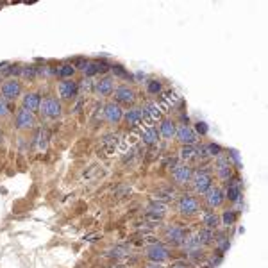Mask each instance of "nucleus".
<instances>
[{
    "instance_id": "ddd939ff",
    "label": "nucleus",
    "mask_w": 268,
    "mask_h": 268,
    "mask_svg": "<svg viewBox=\"0 0 268 268\" xmlns=\"http://www.w3.org/2000/svg\"><path fill=\"white\" fill-rule=\"evenodd\" d=\"M175 140L181 143L182 147L184 145H195L198 140V136L195 134L193 127L182 124V125H177V131H175Z\"/></svg>"
},
{
    "instance_id": "4468645a",
    "label": "nucleus",
    "mask_w": 268,
    "mask_h": 268,
    "mask_svg": "<svg viewBox=\"0 0 268 268\" xmlns=\"http://www.w3.org/2000/svg\"><path fill=\"white\" fill-rule=\"evenodd\" d=\"M115 91V79L109 75L100 77L99 81H95L93 86V93L99 95V97H109L111 93Z\"/></svg>"
},
{
    "instance_id": "20e7f679",
    "label": "nucleus",
    "mask_w": 268,
    "mask_h": 268,
    "mask_svg": "<svg viewBox=\"0 0 268 268\" xmlns=\"http://www.w3.org/2000/svg\"><path fill=\"white\" fill-rule=\"evenodd\" d=\"M192 184L195 193L206 195L213 188V175L209 174V172H197V174H193Z\"/></svg>"
},
{
    "instance_id": "c756f323",
    "label": "nucleus",
    "mask_w": 268,
    "mask_h": 268,
    "mask_svg": "<svg viewBox=\"0 0 268 268\" xmlns=\"http://www.w3.org/2000/svg\"><path fill=\"white\" fill-rule=\"evenodd\" d=\"M179 158H181L182 161H186V163L197 158V148H195V145H184V147L181 148V152H179Z\"/></svg>"
},
{
    "instance_id": "6ab92c4d",
    "label": "nucleus",
    "mask_w": 268,
    "mask_h": 268,
    "mask_svg": "<svg viewBox=\"0 0 268 268\" xmlns=\"http://www.w3.org/2000/svg\"><path fill=\"white\" fill-rule=\"evenodd\" d=\"M140 140L145 145H156L159 142V131L156 125H145L143 131L140 132Z\"/></svg>"
},
{
    "instance_id": "58836bf2",
    "label": "nucleus",
    "mask_w": 268,
    "mask_h": 268,
    "mask_svg": "<svg viewBox=\"0 0 268 268\" xmlns=\"http://www.w3.org/2000/svg\"><path fill=\"white\" fill-rule=\"evenodd\" d=\"M145 268H164L163 265H159V263H148Z\"/></svg>"
},
{
    "instance_id": "e433bc0d",
    "label": "nucleus",
    "mask_w": 268,
    "mask_h": 268,
    "mask_svg": "<svg viewBox=\"0 0 268 268\" xmlns=\"http://www.w3.org/2000/svg\"><path fill=\"white\" fill-rule=\"evenodd\" d=\"M214 243H216V245H218V249L222 252L225 250V249H227V247H229V240H227V238H225V236H220L218 240H216V238H214Z\"/></svg>"
},
{
    "instance_id": "aec40b11",
    "label": "nucleus",
    "mask_w": 268,
    "mask_h": 268,
    "mask_svg": "<svg viewBox=\"0 0 268 268\" xmlns=\"http://www.w3.org/2000/svg\"><path fill=\"white\" fill-rule=\"evenodd\" d=\"M106 70H107V66H106L104 61H86V65L82 66V73H84L88 79H91L93 75Z\"/></svg>"
},
{
    "instance_id": "bb28decb",
    "label": "nucleus",
    "mask_w": 268,
    "mask_h": 268,
    "mask_svg": "<svg viewBox=\"0 0 268 268\" xmlns=\"http://www.w3.org/2000/svg\"><path fill=\"white\" fill-rule=\"evenodd\" d=\"M175 198V192L172 190V188H163V190H158L156 192V195H154V200H158V202H172Z\"/></svg>"
},
{
    "instance_id": "a211bd4d",
    "label": "nucleus",
    "mask_w": 268,
    "mask_h": 268,
    "mask_svg": "<svg viewBox=\"0 0 268 268\" xmlns=\"http://www.w3.org/2000/svg\"><path fill=\"white\" fill-rule=\"evenodd\" d=\"M159 138H164V140H174L175 138V131H177V124H175L172 118H164L159 124Z\"/></svg>"
},
{
    "instance_id": "9b49d317",
    "label": "nucleus",
    "mask_w": 268,
    "mask_h": 268,
    "mask_svg": "<svg viewBox=\"0 0 268 268\" xmlns=\"http://www.w3.org/2000/svg\"><path fill=\"white\" fill-rule=\"evenodd\" d=\"M57 93H59V99L63 100L75 99L77 95H79V82L73 81V79L61 81L59 84H57Z\"/></svg>"
},
{
    "instance_id": "c85d7f7f",
    "label": "nucleus",
    "mask_w": 268,
    "mask_h": 268,
    "mask_svg": "<svg viewBox=\"0 0 268 268\" xmlns=\"http://www.w3.org/2000/svg\"><path fill=\"white\" fill-rule=\"evenodd\" d=\"M197 240H198V243H200V245H209V243H213L214 241V231H211V229H206V227H204V229H200L197 232Z\"/></svg>"
},
{
    "instance_id": "72a5a7b5",
    "label": "nucleus",
    "mask_w": 268,
    "mask_h": 268,
    "mask_svg": "<svg viewBox=\"0 0 268 268\" xmlns=\"http://www.w3.org/2000/svg\"><path fill=\"white\" fill-rule=\"evenodd\" d=\"M107 256L109 257H124V256H127V250L125 249H122V247H116V249H111L109 252H107Z\"/></svg>"
},
{
    "instance_id": "4be33fe9",
    "label": "nucleus",
    "mask_w": 268,
    "mask_h": 268,
    "mask_svg": "<svg viewBox=\"0 0 268 268\" xmlns=\"http://www.w3.org/2000/svg\"><path fill=\"white\" fill-rule=\"evenodd\" d=\"M148 216H152L154 220H161L166 214V204L158 202V200H152V202L147 206Z\"/></svg>"
},
{
    "instance_id": "2eb2a0df",
    "label": "nucleus",
    "mask_w": 268,
    "mask_h": 268,
    "mask_svg": "<svg viewBox=\"0 0 268 268\" xmlns=\"http://www.w3.org/2000/svg\"><path fill=\"white\" fill-rule=\"evenodd\" d=\"M204 198H206V204H208L209 209H216L225 202V193L222 188L213 186L206 195H204Z\"/></svg>"
},
{
    "instance_id": "a878e982",
    "label": "nucleus",
    "mask_w": 268,
    "mask_h": 268,
    "mask_svg": "<svg viewBox=\"0 0 268 268\" xmlns=\"http://www.w3.org/2000/svg\"><path fill=\"white\" fill-rule=\"evenodd\" d=\"M216 172H218V177L224 179V181H229L231 175H232V166H231L229 159H220L218 164H216Z\"/></svg>"
},
{
    "instance_id": "2f4dec72",
    "label": "nucleus",
    "mask_w": 268,
    "mask_h": 268,
    "mask_svg": "<svg viewBox=\"0 0 268 268\" xmlns=\"http://www.w3.org/2000/svg\"><path fill=\"white\" fill-rule=\"evenodd\" d=\"M147 93L161 95L163 93V82L158 81V79H150V81H147Z\"/></svg>"
},
{
    "instance_id": "39448f33",
    "label": "nucleus",
    "mask_w": 268,
    "mask_h": 268,
    "mask_svg": "<svg viewBox=\"0 0 268 268\" xmlns=\"http://www.w3.org/2000/svg\"><path fill=\"white\" fill-rule=\"evenodd\" d=\"M177 211L182 216H192L198 213V200L193 195H181L177 200Z\"/></svg>"
},
{
    "instance_id": "5701e85b",
    "label": "nucleus",
    "mask_w": 268,
    "mask_h": 268,
    "mask_svg": "<svg viewBox=\"0 0 268 268\" xmlns=\"http://www.w3.org/2000/svg\"><path fill=\"white\" fill-rule=\"evenodd\" d=\"M202 222H204V227L206 229H218V225H220V216L214 211H204L202 213Z\"/></svg>"
},
{
    "instance_id": "79ce46f5",
    "label": "nucleus",
    "mask_w": 268,
    "mask_h": 268,
    "mask_svg": "<svg viewBox=\"0 0 268 268\" xmlns=\"http://www.w3.org/2000/svg\"><path fill=\"white\" fill-rule=\"evenodd\" d=\"M111 268H122V267H111Z\"/></svg>"
},
{
    "instance_id": "423d86ee",
    "label": "nucleus",
    "mask_w": 268,
    "mask_h": 268,
    "mask_svg": "<svg viewBox=\"0 0 268 268\" xmlns=\"http://www.w3.org/2000/svg\"><path fill=\"white\" fill-rule=\"evenodd\" d=\"M168 257H170L168 247L163 245V243H152V245L147 247V259L150 263L163 265L164 261H168Z\"/></svg>"
},
{
    "instance_id": "4c0bfd02",
    "label": "nucleus",
    "mask_w": 268,
    "mask_h": 268,
    "mask_svg": "<svg viewBox=\"0 0 268 268\" xmlns=\"http://www.w3.org/2000/svg\"><path fill=\"white\" fill-rule=\"evenodd\" d=\"M113 73H115V75H118V77H129V75H127V71L124 70V66H120V65L113 66Z\"/></svg>"
},
{
    "instance_id": "f704fd0d",
    "label": "nucleus",
    "mask_w": 268,
    "mask_h": 268,
    "mask_svg": "<svg viewBox=\"0 0 268 268\" xmlns=\"http://www.w3.org/2000/svg\"><path fill=\"white\" fill-rule=\"evenodd\" d=\"M7 115H9V104L4 97H0V118H4Z\"/></svg>"
},
{
    "instance_id": "412c9836",
    "label": "nucleus",
    "mask_w": 268,
    "mask_h": 268,
    "mask_svg": "<svg viewBox=\"0 0 268 268\" xmlns=\"http://www.w3.org/2000/svg\"><path fill=\"white\" fill-rule=\"evenodd\" d=\"M220 154H222V147L214 145V143H208V145H202L200 148H197L198 158H218Z\"/></svg>"
},
{
    "instance_id": "b1692460",
    "label": "nucleus",
    "mask_w": 268,
    "mask_h": 268,
    "mask_svg": "<svg viewBox=\"0 0 268 268\" xmlns=\"http://www.w3.org/2000/svg\"><path fill=\"white\" fill-rule=\"evenodd\" d=\"M225 193V198H229L231 202H238L241 197V186L238 181H231L229 184H227V192Z\"/></svg>"
},
{
    "instance_id": "1a4fd4ad",
    "label": "nucleus",
    "mask_w": 268,
    "mask_h": 268,
    "mask_svg": "<svg viewBox=\"0 0 268 268\" xmlns=\"http://www.w3.org/2000/svg\"><path fill=\"white\" fill-rule=\"evenodd\" d=\"M102 115H104V120L111 125H116L124 120V107L118 106L116 102H107L102 109Z\"/></svg>"
},
{
    "instance_id": "dca6fc26",
    "label": "nucleus",
    "mask_w": 268,
    "mask_h": 268,
    "mask_svg": "<svg viewBox=\"0 0 268 268\" xmlns=\"http://www.w3.org/2000/svg\"><path fill=\"white\" fill-rule=\"evenodd\" d=\"M41 100H43V99H41V95H39L38 91H27V93L23 95V99H22V107L36 115V111H39Z\"/></svg>"
},
{
    "instance_id": "7ed1b4c3",
    "label": "nucleus",
    "mask_w": 268,
    "mask_h": 268,
    "mask_svg": "<svg viewBox=\"0 0 268 268\" xmlns=\"http://www.w3.org/2000/svg\"><path fill=\"white\" fill-rule=\"evenodd\" d=\"M20 95H22V82H20V79L9 77V79H6V81L2 82V86H0V97H4L7 102H9V100H17Z\"/></svg>"
},
{
    "instance_id": "f03ea898",
    "label": "nucleus",
    "mask_w": 268,
    "mask_h": 268,
    "mask_svg": "<svg viewBox=\"0 0 268 268\" xmlns=\"http://www.w3.org/2000/svg\"><path fill=\"white\" fill-rule=\"evenodd\" d=\"M188 236H190L188 229L179 224L168 225V227L164 229V240H166V243H170V245L174 247H182V243L186 241Z\"/></svg>"
},
{
    "instance_id": "6e6552de",
    "label": "nucleus",
    "mask_w": 268,
    "mask_h": 268,
    "mask_svg": "<svg viewBox=\"0 0 268 268\" xmlns=\"http://www.w3.org/2000/svg\"><path fill=\"white\" fill-rule=\"evenodd\" d=\"M113 93H115V102L118 106H132L136 102V91L131 86L122 84V86L115 88Z\"/></svg>"
},
{
    "instance_id": "393cba45",
    "label": "nucleus",
    "mask_w": 268,
    "mask_h": 268,
    "mask_svg": "<svg viewBox=\"0 0 268 268\" xmlns=\"http://www.w3.org/2000/svg\"><path fill=\"white\" fill-rule=\"evenodd\" d=\"M54 73L59 77L61 81H66V79H73V75H75V66L71 65V63H66V65L57 66V68L54 70Z\"/></svg>"
},
{
    "instance_id": "cd10ccee",
    "label": "nucleus",
    "mask_w": 268,
    "mask_h": 268,
    "mask_svg": "<svg viewBox=\"0 0 268 268\" xmlns=\"http://www.w3.org/2000/svg\"><path fill=\"white\" fill-rule=\"evenodd\" d=\"M177 100H179V97H177V95H175L174 91L163 93V95H161V102H159V107H161L163 111H168L170 107H172V106H174L175 102H177Z\"/></svg>"
},
{
    "instance_id": "7c9ffc66",
    "label": "nucleus",
    "mask_w": 268,
    "mask_h": 268,
    "mask_svg": "<svg viewBox=\"0 0 268 268\" xmlns=\"http://www.w3.org/2000/svg\"><path fill=\"white\" fill-rule=\"evenodd\" d=\"M236 218H238V214H236L234 209H227V211L220 216V224L224 225V227H231V225H234Z\"/></svg>"
},
{
    "instance_id": "ea45409f",
    "label": "nucleus",
    "mask_w": 268,
    "mask_h": 268,
    "mask_svg": "<svg viewBox=\"0 0 268 268\" xmlns=\"http://www.w3.org/2000/svg\"><path fill=\"white\" fill-rule=\"evenodd\" d=\"M172 268H186V267H184V265H181V263H177V265H174Z\"/></svg>"
},
{
    "instance_id": "f257e3e1",
    "label": "nucleus",
    "mask_w": 268,
    "mask_h": 268,
    "mask_svg": "<svg viewBox=\"0 0 268 268\" xmlns=\"http://www.w3.org/2000/svg\"><path fill=\"white\" fill-rule=\"evenodd\" d=\"M39 113L47 120H57L63 115V104L57 97H45L39 106Z\"/></svg>"
},
{
    "instance_id": "9d476101",
    "label": "nucleus",
    "mask_w": 268,
    "mask_h": 268,
    "mask_svg": "<svg viewBox=\"0 0 268 268\" xmlns=\"http://www.w3.org/2000/svg\"><path fill=\"white\" fill-rule=\"evenodd\" d=\"M172 179L177 186H186L193 179V168L188 164H177L172 172Z\"/></svg>"
},
{
    "instance_id": "a19ab883",
    "label": "nucleus",
    "mask_w": 268,
    "mask_h": 268,
    "mask_svg": "<svg viewBox=\"0 0 268 268\" xmlns=\"http://www.w3.org/2000/svg\"><path fill=\"white\" fill-rule=\"evenodd\" d=\"M0 142H2V129H0Z\"/></svg>"
},
{
    "instance_id": "c9c22d12",
    "label": "nucleus",
    "mask_w": 268,
    "mask_h": 268,
    "mask_svg": "<svg viewBox=\"0 0 268 268\" xmlns=\"http://www.w3.org/2000/svg\"><path fill=\"white\" fill-rule=\"evenodd\" d=\"M195 129H193V131H195V134H200V136H204V134H206V132H208V125H206V124H204V122H197V124H195Z\"/></svg>"
},
{
    "instance_id": "0eeeda50",
    "label": "nucleus",
    "mask_w": 268,
    "mask_h": 268,
    "mask_svg": "<svg viewBox=\"0 0 268 268\" xmlns=\"http://www.w3.org/2000/svg\"><path fill=\"white\" fill-rule=\"evenodd\" d=\"M36 125V115L31 113V111L20 109L17 111V115H15V127H17L18 131H29V129H33Z\"/></svg>"
},
{
    "instance_id": "f3484780",
    "label": "nucleus",
    "mask_w": 268,
    "mask_h": 268,
    "mask_svg": "<svg viewBox=\"0 0 268 268\" xmlns=\"http://www.w3.org/2000/svg\"><path fill=\"white\" fill-rule=\"evenodd\" d=\"M124 120L131 129H136L138 125L143 124V115H142V107H129L127 111H124Z\"/></svg>"
},
{
    "instance_id": "473e14b6",
    "label": "nucleus",
    "mask_w": 268,
    "mask_h": 268,
    "mask_svg": "<svg viewBox=\"0 0 268 268\" xmlns=\"http://www.w3.org/2000/svg\"><path fill=\"white\" fill-rule=\"evenodd\" d=\"M93 86H95V82L91 81V79H84L82 82H79V91H84V93H91L93 91Z\"/></svg>"
},
{
    "instance_id": "f8f14e48",
    "label": "nucleus",
    "mask_w": 268,
    "mask_h": 268,
    "mask_svg": "<svg viewBox=\"0 0 268 268\" xmlns=\"http://www.w3.org/2000/svg\"><path fill=\"white\" fill-rule=\"evenodd\" d=\"M142 115H143V124L147 125H154L158 120H161V115H163V109L159 107L158 102H148L142 107Z\"/></svg>"
}]
</instances>
